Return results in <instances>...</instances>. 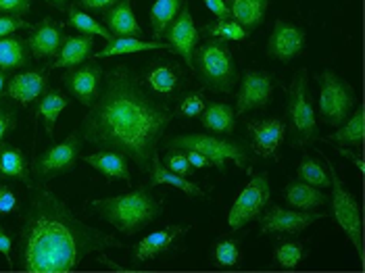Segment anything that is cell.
Segmentation results:
<instances>
[{"label":"cell","mask_w":365,"mask_h":273,"mask_svg":"<svg viewBox=\"0 0 365 273\" xmlns=\"http://www.w3.org/2000/svg\"><path fill=\"white\" fill-rule=\"evenodd\" d=\"M171 119L168 105L155 98L128 65H117L103 76L101 92L82 119L80 136L101 150L123 153L142 173H150Z\"/></svg>","instance_id":"1"},{"label":"cell","mask_w":365,"mask_h":273,"mask_svg":"<svg viewBox=\"0 0 365 273\" xmlns=\"http://www.w3.org/2000/svg\"><path fill=\"white\" fill-rule=\"evenodd\" d=\"M123 244L84 223L42 184L29 186L17 240V267L29 273L73 272L86 257Z\"/></svg>","instance_id":"2"},{"label":"cell","mask_w":365,"mask_h":273,"mask_svg":"<svg viewBox=\"0 0 365 273\" xmlns=\"http://www.w3.org/2000/svg\"><path fill=\"white\" fill-rule=\"evenodd\" d=\"M90 211L113 225L117 232L134 236L144 227H148L153 221H157L163 213V207L153 196L150 188L140 186L128 194L90 200Z\"/></svg>","instance_id":"3"},{"label":"cell","mask_w":365,"mask_h":273,"mask_svg":"<svg viewBox=\"0 0 365 273\" xmlns=\"http://www.w3.org/2000/svg\"><path fill=\"white\" fill-rule=\"evenodd\" d=\"M192 71L205 88L227 94L238 82V67L225 42L207 40L192 53Z\"/></svg>","instance_id":"4"},{"label":"cell","mask_w":365,"mask_h":273,"mask_svg":"<svg viewBox=\"0 0 365 273\" xmlns=\"http://www.w3.org/2000/svg\"><path fill=\"white\" fill-rule=\"evenodd\" d=\"M169 150H195L205 155L213 167L225 171V161H234L238 169H247L251 159V148L245 142L232 138L209 136V134H184L169 140Z\"/></svg>","instance_id":"5"},{"label":"cell","mask_w":365,"mask_h":273,"mask_svg":"<svg viewBox=\"0 0 365 273\" xmlns=\"http://www.w3.org/2000/svg\"><path fill=\"white\" fill-rule=\"evenodd\" d=\"M288 125H290V144L305 146L317 138V119L311 103L309 76L307 69H301L288 88Z\"/></svg>","instance_id":"6"},{"label":"cell","mask_w":365,"mask_h":273,"mask_svg":"<svg viewBox=\"0 0 365 273\" xmlns=\"http://www.w3.org/2000/svg\"><path fill=\"white\" fill-rule=\"evenodd\" d=\"M328 171H330V207H332V217L336 219L338 227L344 232V236L349 238V242L355 246L359 259L364 261V219H361V207L357 202V198L351 192L344 188L342 180L338 177L336 169L332 167L330 161H326Z\"/></svg>","instance_id":"7"},{"label":"cell","mask_w":365,"mask_h":273,"mask_svg":"<svg viewBox=\"0 0 365 273\" xmlns=\"http://www.w3.org/2000/svg\"><path fill=\"white\" fill-rule=\"evenodd\" d=\"M355 90L332 71L319 73V117L328 125L340 128L355 107Z\"/></svg>","instance_id":"8"},{"label":"cell","mask_w":365,"mask_h":273,"mask_svg":"<svg viewBox=\"0 0 365 273\" xmlns=\"http://www.w3.org/2000/svg\"><path fill=\"white\" fill-rule=\"evenodd\" d=\"M82 146H84V140L80 136V132H73L63 142H58L55 146L46 148L44 153H40L38 159L34 161V167H31L36 184H46L58 175L71 173L80 161Z\"/></svg>","instance_id":"9"},{"label":"cell","mask_w":365,"mask_h":273,"mask_svg":"<svg viewBox=\"0 0 365 273\" xmlns=\"http://www.w3.org/2000/svg\"><path fill=\"white\" fill-rule=\"evenodd\" d=\"M272 198V182L267 173H257L251 182L236 196L230 213H227V225L232 232L242 230L247 223L257 221L259 215L267 209Z\"/></svg>","instance_id":"10"},{"label":"cell","mask_w":365,"mask_h":273,"mask_svg":"<svg viewBox=\"0 0 365 273\" xmlns=\"http://www.w3.org/2000/svg\"><path fill=\"white\" fill-rule=\"evenodd\" d=\"M142 80L146 90L159 98V101H171L178 96V92L184 88L186 83V73H184V67L178 65V63H171V61H155L150 65L144 67V73H142Z\"/></svg>","instance_id":"11"},{"label":"cell","mask_w":365,"mask_h":273,"mask_svg":"<svg viewBox=\"0 0 365 273\" xmlns=\"http://www.w3.org/2000/svg\"><path fill=\"white\" fill-rule=\"evenodd\" d=\"M326 219V213H315V211H297V209H284V207H269L265 213L259 215L261 234H301L309 227L311 223Z\"/></svg>","instance_id":"12"},{"label":"cell","mask_w":365,"mask_h":273,"mask_svg":"<svg viewBox=\"0 0 365 273\" xmlns=\"http://www.w3.org/2000/svg\"><path fill=\"white\" fill-rule=\"evenodd\" d=\"M274 96V76L267 71H247L236 94V117L267 107Z\"/></svg>","instance_id":"13"},{"label":"cell","mask_w":365,"mask_h":273,"mask_svg":"<svg viewBox=\"0 0 365 273\" xmlns=\"http://www.w3.org/2000/svg\"><path fill=\"white\" fill-rule=\"evenodd\" d=\"M163 36H168V44L169 48H171V53L182 56L184 65L188 69H192V53H195V48L200 42V31L195 26V19H192L190 9H188L186 2L182 4L180 13L169 24V28L165 29Z\"/></svg>","instance_id":"14"},{"label":"cell","mask_w":365,"mask_h":273,"mask_svg":"<svg viewBox=\"0 0 365 273\" xmlns=\"http://www.w3.org/2000/svg\"><path fill=\"white\" fill-rule=\"evenodd\" d=\"M305 46H307L305 29L297 24L278 19L267 40V55L280 63H290L292 58L303 55Z\"/></svg>","instance_id":"15"},{"label":"cell","mask_w":365,"mask_h":273,"mask_svg":"<svg viewBox=\"0 0 365 273\" xmlns=\"http://www.w3.org/2000/svg\"><path fill=\"white\" fill-rule=\"evenodd\" d=\"M192 225H168L163 230H157L148 236H144L138 244L132 248V263H146L153 259H159L161 254H168L175 248V242L184 238Z\"/></svg>","instance_id":"16"},{"label":"cell","mask_w":365,"mask_h":273,"mask_svg":"<svg viewBox=\"0 0 365 273\" xmlns=\"http://www.w3.org/2000/svg\"><path fill=\"white\" fill-rule=\"evenodd\" d=\"M103 76L105 73L98 63L86 61L82 65L73 67L71 71H67V76L63 78V83L78 103H82L84 107H92L101 92Z\"/></svg>","instance_id":"17"},{"label":"cell","mask_w":365,"mask_h":273,"mask_svg":"<svg viewBox=\"0 0 365 273\" xmlns=\"http://www.w3.org/2000/svg\"><path fill=\"white\" fill-rule=\"evenodd\" d=\"M247 130L253 138V153L261 159H278L282 142L286 138V123L280 117H267L261 121H249Z\"/></svg>","instance_id":"18"},{"label":"cell","mask_w":365,"mask_h":273,"mask_svg":"<svg viewBox=\"0 0 365 273\" xmlns=\"http://www.w3.org/2000/svg\"><path fill=\"white\" fill-rule=\"evenodd\" d=\"M26 42H28L29 55L34 58H53L58 55V51L65 42V34L53 19H42L40 24L29 28V36Z\"/></svg>","instance_id":"19"},{"label":"cell","mask_w":365,"mask_h":273,"mask_svg":"<svg viewBox=\"0 0 365 273\" xmlns=\"http://www.w3.org/2000/svg\"><path fill=\"white\" fill-rule=\"evenodd\" d=\"M44 92H46V71H36V69L13 76L6 86V94L13 101L21 103L24 107L38 101Z\"/></svg>","instance_id":"20"},{"label":"cell","mask_w":365,"mask_h":273,"mask_svg":"<svg viewBox=\"0 0 365 273\" xmlns=\"http://www.w3.org/2000/svg\"><path fill=\"white\" fill-rule=\"evenodd\" d=\"M92 55H94V38L86 34H78V36L65 38L56 55V61L46 69H73L86 63Z\"/></svg>","instance_id":"21"},{"label":"cell","mask_w":365,"mask_h":273,"mask_svg":"<svg viewBox=\"0 0 365 273\" xmlns=\"http://www.w3.org/2000/svg\"><path fill=\"white\" fill-rule=\"evenodd\" d=\"M103 26L111 31L115 38H140L142 28L132 11L130 0H119L117 4H113L109 11H105V19Z\"/></svg>","instance_id":"22"},{"label":"cell","mask_w":365,"mask_h":273,"mask_svg":"<svg viewBox=\"0 0 365 273\" xmlns=\"http://www.w3.org/2000/svg\"><path fill=\"white\" fill-rule=\"evenodd\" d=\"M284 200L290 209H297V211H315L324 205H328L330 196L324 194L322 188H315L309 186L301 180H292L286 184L284 188Z\"/></svg>","instance_id":"23"},{"label":"cell","mask_w":365,"mask_h":273,"mask_svg":"<svg viewBox=\"0 0 365 273\" xmlns=\"http://www.w3.org/2000/svg\"><path fill=\"white\" fill-rule=\"evenodd\" d=\"M84 163H88L98 173H103L109 180H123L132 184V173H130V159L123 153L117 150H101L84 157Z\"/></svg>","instance_id":"24"},{"label":"cell","mask_w":365,"mask_h":273,"mask_svg":"<svg viewBox=\"0 0 365 273\" xmlns=\"http://www.w3.org/2000/svg\"><path fill=\"white\" fill-rule=\"evenodd\" d=\"M29 173H31V169H29L26 153L17 146L2 142L0 144V180H15L29 188V186H34Z\"/></svg>","instance_id":"25"},{"label":"cell","mask_w":365,"mask_h":273,"mask_svg":"<svg viewBox=\"0 0 365 273\" xmlns=\"http://www.w3.org/2000/svg\"><path fill=\"white\" fill-rule=\"evenodd\" d=\"M153 186H169V188H175V190L184 192L186 196H192V198H205V190L195 184V182H188L184 175H178L173 171H169L168 167L163 165L159 153L153 157V165H150V188Z\"/></svg>","instance_id":"26"},{"label":"cell","mask_w":365,"mask_h":273,"mask_svg":"<svg viewBox=\"0 0 365 273\" xmlns=\"http://www.w3.org/2000/svg\"><path fill=\"white\" fill-rule=\"evenodd\" d=\"M272 0H225L230 15L236 24H240L247 31L257 29L267 15Z\"/></svg>","instance_id":"27"},{"label":"cell","mask_w":365,"mask_h":273,"mask_svg":"<svg viewBox=\"0 0 365 273\" xmlns=\"http://www.w3.org/2000/svg\"><path fill=\"white\" fill-rule=\"evenodd\" d=\"M148 51H168L171 53L168 42H159V40H140V38H115L111 42H107V46L98 53H94V58H111V56L121 55H136V53H148Z\"/></svg>","instance_id":"28"},{"label":"cell","mask_w":365,"mask_h":273,"mask_svg":"<svg viewBox=\"0 0 365 273\" xmlns=\"http://www.w3.org/2000/svg\"><path fill=\"white\" fill-rule=\"evenodd\" d=\"M236 113H234V107L227 105V103H211L207 105L202 115H200V121L202 125L217 134V136H230L234 134V128H236Z\"/></svg>","instance_id":"29"},{"label":"cell","mask_w":365,"mask_h":273,"mask_svg":"<svg viewBox=\"0 0 365 273\" xmlns=\"http://www.w3.org/2000/svg\"><path fill=\"white\" fill-rule=\"evenodd\" d=\"M31 55H29L28 42L19 36H6L0 38V69L2 71H15L28 67Z\"/></svg>","instance_id":"30"},{"label":"cell","mask_w":365,"mask_h":273,"mask_svg":"<svg viewBox=\"0 0 365 273\" xmlns=\"http://www.w3.org/2000/svg\"><path fill=\"white\" fill-rule=\"evenodd\" d=\"M67 105H69L67 96H63L58 90H48V92L42 94V98H40V103H38V117L42 119L44 130H46L48 136H53L56 119H58V115H61L63 110L67 109Z\"/></svg>","instance_id":"31"},{"label":"cell","mask_w":365,"mask_h":273,"mask_svg":"<svg viewBox=\"0 0 365 273\" xmlns=\"http://www.w3.org/2000/svg\"><path fill=\"white\" fill-rule=\"evenodd\" d=\"M202 34L209 40H217V42H245L249 38V31L242 28L240 24H236L232 17L230 19H215L211 24H207Z\"/></svg>","instance_id":"32"},{"label":"cell","mask_w":365,"mask_h":273,"mask_svg":"<svg viewBox=\"0 0 365 273\" xmlns=\"http://www.w3.org/2000/svg\"><path fill=\"white\" fill-rule=\"evenodd\" d=\"M211 263L222 269H234L242 263V248L234 238H222L211 246Z\"/></svg>","instance_id":"33"},{"label":"cell","mask_w":365,"mask_h":273,"mask_svg":"<svg viewBox=\"0 0 365 273\" xmlns=\"http://www.w3.org/2000/svg\"><path fill=\"white\" fill-rule=\"evenodd\" d=\"M184 0H157L150 9V28L155 38H163L165 29L169 24L175 19V15L180 13Z\"/></svg>","instance_id":"34"},{"label":"cell","mask_w":365,"mask_h":273,"mask_svg":"<svg viewBox=\"0 0 365 273\" xmlns=\"http://www.w3.org/2000/svg\"><path fill=\"white\" fill-rule=\"evenodd\" d=\"M299 180L315 186V188H330V171H328V165L317 161L315 157L305 155L299 163Z\"/></svg>","instance_id":"35"},{"label":"cell","mask_w":365,"mask_h":273,"mask_svg":"<svg viewBox=\"0 0 365 273\" xmlns=\"http://www.w3.org/2000/svg\"><path fill=\"white\" fill-rule=\"evenodd\" d=\"M364 107H359L353 115H349V119L340 125L336 134L330 138V142H336L342 146H359L364 142Z\"/></svg>","instance_id":"36"},{"label":"cell","mask_w":365,"mask_h":273,"mask_svg":"<svg viewBox=\"0 0 365 273\" xmlns=\"http://www.w3.org/2000/svg\"><path fill=\"white\" fill-rule=\"evenodd\" d=\"M67 17H69V24L78 29L80 34H86V36H98V38H103V40H107V42L115 40V36H113L109 29L105 28L103 24H98L96 19H92V17H90L88 13H84L80 6H69V9H67Z\"/></svg>","instance_id":"37"},{"label":"cell","mask_w":365,"mask_h":273,"mask_svg":"<svg viewBox=\"0 0 365 273\" xmlns=\"http://www.w3.org/2000/svg\"><path fill=\"white\" fill-rule=\"evenodd\" d=\"M307 259V248L299 242H284L274 248V261L284 269H294Z\"/></svg>","instance_id":"38"},{"label":"cell","mask_w":365,"mask_h":273,"mask_svg":"<svg viewBox=\"0 0 365 273\" xmlns=\"http://www.w3.org/2000/svg\"><path fill=\"white\" fill-rule=\"evenodd\" d=\"M207 107V101L200 92H188L180 103H178V115L182 117H188V119H195L200 117L202 110Z\"/></svg>","instance_id":"39"},{"label":"cell","mask_w":365,"mask_h":273,"mask_svg":"<svg viewBox=\"0 0 365 273\" xmlns=\"http://www.w3.org/2000/svg\"><path fill=\"white\" fill-rule=\"evenodd\" d=\"M163 165L168 167L169 171H173L178 175H184V177H190L197 171L192 165L188 163V159H186V155L182 150H171V155L165 157V163Z\"/></svg>","instance_id":"40"},{"label":"cell","mask_w":365,"mask_h":273,"mask_svg":"<svg viewBox=\"0 0 365 273\" xmlns=\"http://www.w3.org/2000/svg\"><path fill=\"white\" fill-rule=\"evenodd\" d=\"M29 26L26 19L21 17H15V15H0V38H6L11 34H17L19 29H29Z\"/></svg>","instance_id":"41"},{"label":"cell","mask_w":365,"mask_h":273,"mask_svg":"<svg viewBox=\"0 0 365 273\" xmlns=\"http://www.w3.org/2000/svg\"><path fill=\"white\" fill-rule=\"evenodd\" d=\"M19 211V196L9 186H0V215H13Z\"/></svg>","instance_id":"42"},{"label":"cell","mask_w":365,"mask_h":273,"mask_svg":"<svg viewBox=\"0 0 365 273\" xmlns=\"http://www.w3.org/2000/svg\"><path fill=\"white\" fill-rule=\"evenodd\" d=\"M31 9V0H0V15L26 17Z\"/></svg>","instance_id":"43"},{"label":"cell","mask_w":365,"mask_h":273,"mask_svg":"<svg viewBox=\"0 0 365 273\" xmlns=\"http://www.w3.org/2000/svg\"><path fill=\"white\" fill-rule=\"evenodd\" d=\"M15 125H17V115H15V110L11 109V107H4V105L0 103V144L4 142V138L15 130Z\"/></svg>","instance_id":"44"},{"label":"cell","mask_w":365,"mask_h":273,"mask_svg":"<svg viewBox=\"0 0 365 273\" xmlns=\"http://www.w3.org/2000/svg\"><path fill=\"white\" fill-rule=\"evenodd\" d=\"M119 0H76V4L78 6H82V9H88V11H96V13H105V11H109L113 4H117Z\"/></svg>","instance_id":"45"},{"label":"cell","mask_w":365,"mask_h":273,"mask_svg":"<svg viewBox=\"0 0 365 273\" xmlns=\"http://www.w3.org/2000/svg\"><path fill=\"white\" fill-rule=\"evenodd\" d=\"M11 248H13V238L9 236V232L4 227H0V252L4 254L9 267L13 269L15 267V261H13V254H11Z\"/></svg>","instance_id":"46"},{"label":"cell","mask_w":365,"mask_h":273,"mask_svg":"<svg viewBox=\"0 0 365 273\" xmlns=\"http://www.w3.org/2000/svg\"><path fill=\"white\" fill-rule=\"evenodd\" d=\"M205 2V6L217 17V19H230L232 15H230V9H227V4H225V0H202Z\"/></svg>","instance_id":"47"},{"label":"cell","mask_w":365,"mask_h":273,"mask_svg":"<svg viewBox=\"0 0 365 273\" xmlns=\"http://www.w3.org/2000/svg\"><path fill=\"white\" fill-rule=\"evenodd\" d=\"M186 159H188V163L192 165L195 169H209V167H213V163L205 155L195 153V150H186Z\"/></svg>","instance_id":"48"},{"label":"cell","mask_w":365,"mask_h":273,"mask_svg":"<svg viewBox=\"0 0 365 273\" xmlns=\"http://www.w3.org/2000/svg\"><path fill=\"white\" fill-rule=\"evenodd\" d=\"M46 4H51V6H55L58 11H67L69 9V0H44Z\"/></svg>","instance_id":"49"},{"label":"cell","mask_w":365,"mask_h":273,"mask_svg":"<svg viewBox=\"0 0 365 273\" xmlns=\"http://www.w3.org/2000/svg\"><path fill=\"white\" fill-rule=\"evenodd\" d=\"M6 86H9V80H6V71L0 69V103H2V96L6 94Z\"/></svg>","instance_id":"50"}]
</instances>
